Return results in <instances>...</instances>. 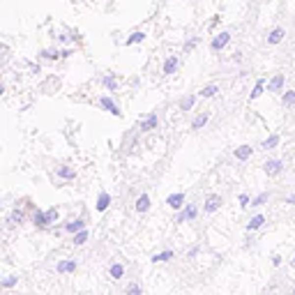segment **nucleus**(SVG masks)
<instances>
[{
	"mask_svg": "<svg viewBox=\"0 0 295 295\" xmlns=\"http://www.w3.org/2000/svg\"><path fill=\"white\" fill-rule=\"evenodd\" d=\"M39 55H42V58H49V60H55V58H60L62 53H60V51H51V49H46V51H42Z\"/></svg>",
	"mask_w": 295,
	"mask_h": 295,
	"instance_id": "obj_34",
	"label": "nucleus"
},
{
	"mask_svg": "<svg viewBox=\"0 0 295 295\" xmlns=\"http://www.w3.org/2000/svg\"><path fill=\"white\" fill-rule=\"evenodd\" d=\"M194 104H196V97H194V95H189V97H185L180 102V108H182V111H191V108H194Z\"/></svg>",
	"mask_w": 295,
	"mask_h": 295,
	"instance_id": "obj_29",
	"label": "nucleus"
},
{
	"mask_svg": "<svg viewBox=\"0 0 295 295\" xmlns=\"http://www.w3.org/2000/svg\"><path fill=\"white\" fill-rule=\"evenodd\" d=\"M217 92H219V88H217V85H215V83H210V85H205L203 90H201V97L210 99V97H215V95H217Z\"/></svg>",
	"mask_w": 295,
	"mask_h": 295,
	"instance_id": "obj_27",
	"label": "nucleus"
},
{
	"mask_svg": "<svg viewBox=\"0 0 295 295\" xmlns=\"http://www.w3.org/2000/svg\"><path fill=\"white\" fill-rule=\"evenodd\" d=\"M268 198H270V194H268V191H263V194H258L256 198H251V205H254V208H261V205L268 203Z\"/></svg>",
	"mask_w": 295,
	"mask_h": 295,
	"instance_id": "obj_30",
	"label": "nucleus"
},
{
	"mask_svg": "<svg viewBox=\"0 0 295 295\" xmlns=\"http://www.w3.org/2000/svg\"><path fill=\"white\" fill-rule=\"evenodd\" d=\"M263 171L270 175V178H277V175L284 171V161H281V159H268V161H265V166H263Z\"/></svg>",
	"mask_w": 295,
	"mask_h": 295,
	"instance_id": "obj_6",
	"label": "nucleus"
},
{
	"mask_svg": "<svg viewBox=\"0 0 295 295\" xmlns=\"http://www.w3.org/2000/svg\"><path fill=\"white\" fill-rule=\"evenodd\" d=\"M83 228H85V219H81V217H79V219L67 221V224L62 226V231H65V233H69V235H74V233H79V231H83Z\"/></svg>",
	"mask_w": 295,
	"mask_h": 295,
	"instance_id": "obj_8",
	"label": "nucleus"
},
{
	"mask_svg": "<svg viewBox=\"0 0 295 295\" xmlns=\"http://www.w3.org/2000/svg\"><path fill=\"white\" fill-rule=\"evenodd\" d=\"M291 295H295V286H293V293H291Z\"/></svg>",
	"mask_w": 295,
	"mask_h": 295,
	"instance_id": "obj_41",
	"label": "nucleus"
},
{
	"mask_svg": "<svg viewBox=\"0 0 295 295\" xmlns=\"http://www.w3.org/2000/svg\"><path fill=\"white\" fill-rule=\"evenodd\" d=\"M108 274H111V279H122V277H125V265L122 263H113L111 265V270H108Z\"/></svg>",
	"mask_w": 295,
	"mask_h": 295,
	"instance_id": "obj_23",
	"label": "nucleus"
},
{
	"mask_svg": "<svg viewBox=\"0 0 295 295\" xmlns=\"http://www.w3.org/2000/svg\"><path fill=\"white\" fill-rule=\"evenodd\" d=\"M32 226L39 228V231H46V228L51 226V224H49V219H46V210H39V208H35V210H32Z\"/></svg>",
	"mask_w": 295,
	"mask_h": 295,
	"instance_id": "obj_5",
	"label": "nucleus"
},
{
	"mask_svg": "<svg viewBox=\"0 0 295 295\" xmlns=\"http://www.w3.org/2000/svg\"><path fill=\"white\" fill-rule=\"evenodd\" d=\"M166 203L173 208V210H182L185 208V194L182 191H175V194H171V196L166 198Z\"/></svg>",
	"mask_w": 295,
	"mask_h": 295,
	"instance_id": "obj_10",
	"label": "nucleus"
},
{
	"mask_svg": "<svg viewBox=\"0 0 295 295\" xmlns=\"http://www.w3.org/2000/svg\"><path fill=\"white\" fill-rule=\"evenodd\" d=\"M145 37H148V35H145L143 30H136V32H132V35H129V37L125 39V46H134V44H141V42H143Z\"/></svg>",
	"mask_w": 295,
	"mask_h": 295,
	"instance_id": "obj_19",
	"label": "nucleus"
},
{
	"mask_svg": "<svg viewBox=\"0 0 295 295\" xmlns=\"http://www.w3.org/2000/svg\"><path fill=\"white\" fill-rule=\"evenodd\" d=\"M272 265H274V268H279V265H281V256H279V254L272 256Z\"/></svg>",
	"mask_w": 295,
	"mask_h": 295,
	"instance_id": "obj_38",
	"label": "nucleus"
},
{
	"mask_svg": "<svg viewBox=\"0 0 295 295\" xmlns=\"http://www.w3.org/2000/svg\"><path fill=\"white\" fill-rule=\"evenodd\" d=\"M198 217V208L196 205L187 203L185 208H182L180 212H178V217H175V224H185V221H194Z\"/></svg>",
	"mask_w": 295,
	"mask_h": 295,
	"instance_id": "obj_1",
	"label": "nucleus"
},
{
	"mask_svg": "<svg viewBox=\"0 0 295 295\" xmlns=\"http://www.w3.org/2000/svg\"><path fill=\"white\" fill-rule=\"evenodd\" d=\"M159 125V118H157V113H150L148 118H143L141 120V125H138V129L141 132H150V129H155Z\"/></svg>",
	"mask_w": 295,
	"mask_h": 295,
	"instance_id": "obj_12",
	"label": "nucleus"
},
{
	"mask_svg": "<svg viewBox=\"0 0 295 295\" xmlns=\"http://www.w3.org/2000/svg\"><path fill=\"white\" fill-rule=\"evenodd\" d=\"M263 224H265V217H263V215H254V217L249 219V224H247V231H258V228L263 226Z\"/></svg>",
	"mask_w": 295,
	"mask_h": 295,
	"instance_id": "obj_24",
	"label": "nucleus"
},
{
	"mask_svg": "<svg viewBox=\"0 0 295 295\" xmlns=\"http://www.w3.org/2000/svg\"><path fill=\"white\" fill-rule=\"evenodd\" d=\"M208 120H210V113H201L194 118V122H191V129H201L208 125Z\"/></svg>",
	"mask_w": 295,
	"mask_h": 295,
	"instance_id": "obj_26",
	"label": "nucleus"
},
{
	"mask_svg": "<svg viewBox=\"0 0 295 295\" xmlns=\"http://www.w3.org/2000/svg\"><path fill=\"white\" fill-rule=\"evenodd\" d=\"M284 35H286L284 28H272V30L268 32V44H279L281 39H284Z\"/></svg>",
	"mask_w": 295,
	"mask_h": 295,
	"instance_id": "obj_14",
	"label": "nucleus"
},
{
	"mask_svg": "<svg viewBox=\"0 0 295 295\" xmlns=\"http://www.w3.org/2000/svg\"><path fill=\"white\" fill-rule=\"evenodd\" d=\"M58 178H60V180H65V182H72L76 178L74 166H60V168H58Z\"/></svg>",
	"mask_w": 295,
	"mask_h": 295,
	"instance_id": "obj_17",
	"label": "nucleus"
},
{
	"mask_svg": "<svg viewBox=\"0 0 295 295\" xmlns=\"http://www.w3.org/2000/svg\"><path fill=\"white\" fill-rule=\"evenodd\" d=\"M125 293L127 295H141V284H129V286L125 288Z\"/></svg>",
	"mask_w": 295,
	"mask_h": 295,
	"instance_id": "obj_35",
	"label": "nucleus"
},
{
	"mask_svg": "<svg viewBox=\"0 0 295 295\" xmlns=\"http://www.w3.org/2000/svg\"><path fill=\"white\" fill-rule=\"evenodd\" d=\"M228 42H231V32H226V30H221L219 35H215V37H212V42H210V49L215 53H219L221 49H224V46L228 44Z\"/></svg>",
	"mask_w": 295,
	"mask_h": 295,
	"instance_id": "obj_4",
	"label": "nucleus"
},
{
	"mask_svg": "<svg viewBox=\"0 0 295 295\" xmlns=\"http://www.w3.org/2000/svg\"><path fill=\"white\" fill-rule=\"evenodd\" d=\"M265 85H268V83H265L263 79H258L256 85H254V88H251V92H249V99H258V97H261V95L265 92Z\"/></svg>",
	"mask_w": 295,
	"mask_h": 295,
	"instance_id": "obj_22",
	"label": "nucleus"
},
{
	"mask_svg": "<svg viewBox=\"0 0 295 295\" xmlns=\"http://www.w3.org/2000/svg\"><path fill=\"white\" fill-rule=\"evenodd\" d=\"M16 284H19V277L9 274V277H5V279H2V284H0V286H2V288H14Z\"/></svg>",
	"mask_w": 295,
	"mask_h": 295,
	"instance_id": "obj_32",
	"label": "nucleus"
},
{
	"mask_svg": "<svg viewBox=\"0 0 295 295\" xmlns=\"http://www.w3.org/2000/svg\"><path fill=\"white\" fill-rule=\"evenodd\" d=\"M251 152H254V148L251 145H240V148H235V159H240V161H247V159L251 157Z\"/></svg>",
	"mask_w": 295,
	"mask_h": 295,
	"instance_id": "obj_16",
	"label": "nucleus"
},
{
	"mask_svg": "<svg viewBox=\"0 0 295 295\" xmlns=\"http://www.w3.org/2000/svg\"><path fill=\"white\" fill-rule=\"evenodd\" d=\"M284 81H286V76H284V74L272 76V79L268 81V90H270V92H279L281 88H284Z\"/></svg>",
	"mask_w": 295,
	"mask_h": 295,
	"instance_id": "obj_13",
	"label": "nucleus"
},
{
	"mask_svg": "<svg viewBox=\"0 0 295 295\" xmlns=\"http://www.w3.org/2000/svg\"><path fill=\"white\" fill-rule=\"evenodd\" d=\"M58 217H60L58 208H49V210H46V219H49V224H55V221H58Z\"/></svg>",
	"mask_w": 295,
	"mask_h": 295,
	"instance_id": "obj_33",
	"label": "nucleus"
},
{
	"mask_svg": "<svg viewBox=\"0 0 295 295\" xmlns=\"http://www.w3.org/2000/svg\"><path fill=\"white\" fill-rule=\"evenodd\" d=\"M178 65H180V60H178V55H168L166 60H164V67H161V72L166 76L175 74V69H178Z\"/></svg>",
	"mask_w": 295,
	"mask_h": 295,
	"instance_id": "obj_11",
	"label": "nucleus"
},
{
	"mask_svg": "<svg viewBox=\"0 0 295 295\" xmlns=\"http://www.w3.org/2000/svg\"><path fill=\"white\" fill-rule=\"evenodd\" d=\"M198 251H201V247H191V249H189V258H194Z\"/></svg>",
	"mask_w": 295,
	"mask_h": 295,
	"instance_id": "obj_39",
	"label": "nucleus"
},
{
	"mask_svg": "<svg viewBox=\"0 0 295 295\" xmlns=\"http://www.w3.org/2000/svg\"><path fill=\"white\" fill-rule=\"evenodd\" d=\"M293 265H295V256H293Z\"/></svg>",
	"mask_w": 295,
	"mask_h": 295,
	"instance_id": "obj_42",
	"label": "nucleus"
},
{
	"mask_svg": "<svg viewBox=\"0 0 295 295\" xmlns=\"http://www.w3.org/2000/svg\"><path fill=\"white\" fill-rule=\"evenodd\" d=\"M134 208H136V212H141V215L148 212L150 210V196H148V194H141V196L136 198V205H134Z\"/></svg>",
	"mask_w": 295,
	"mask_h": 295,
	"instance_id": "obj_18",
	"label": "nucleus"
},
{
	"mask_svg": "<svg viewBox=\"0 0 295 295\" xmlns=\"http://www.w3.org/2000/svg\"><path fill=\"white\" fill-rule=\"evenodd\" d=\"M196 44H198V39L194 37V39H191V42H189V44L185 46V53H189V51H191V49H194V46H196Z\"/></svg>",
	"mask_w": 295,
	"mask_h": 295,
	"instance_id": "obj_37",
	"label": "nucleus"
},
{
	"mask_svg": "<svg viewBox=\"0 0 295 295\" xmlns=\"http://www.w3.org/2000/svg\"><path fill=\"white\" fill-rule=\"evenodd\" d=\"M221 203H224V198H221L219 194H210V196L205 198V203H203V212H205V215H212V212L219 210Z\"/></svg>",
	"mask_w": 295,
	"mask_h": 295,
	"instance_id": "obj_2",
	"label": "nucleus"
},
{
	"mask_svg": "<svg viewBox=\"0 0 295 295\" xmlns=\"http://www.w3.org/2000/svg\"><path fill=\"white\" fill-rule=\"evenodd\" d=\"M76 268H79V263H76L74 258H67V261H60V263L55 265V272L58 274H72V272H76Z\"/></svg>",
	"mask_w": 295,
	"mask_h": 295,
	"instance_id": "obj_7",
	"label": "nucleus"
},
{
	"mask_svg": "<svg viewBox=\"0 0 295 295\" xmlns=\"http://www.w3.org/2000/svg\"><path fill=\"white\" fill-rule=\"evenodd\" d=\"M171 258H173V249H164V251H159V254H155L150 261L152 263H166Z\"/></svg>",
	"mask_w": 295,
	"mask_h": 295,
	"instance_id": "obj_21",
	"label": "nucleus"
},
{
	"mask_svg": "<svg viewBox=\"0 0 295 295\" xmlns=\"http://www.w3.org/2000/svg\"><path fill=\"white\" fill-rule=\"evenodd\" d=\"M286 203H291V205H295V194H293V196H288V198H286Z\"/></svg>",
	"mask_w": 295,
	"mask_h": 295,
	"instance_id": "obj_40",
	"label": "nucleus"
},
{
	"mask_svg": "<svg viewBox=\"0 0 295 295\" xmlns=\"http://www.w3.org/2000/svg\"><path fill=\"white\" fill-rule=\"evenodd\" d=\"M238 203H240V208H247V205H251L249 194H240V196H238Z\"/></svg>",
	"mask_w": 295,
	"mask_h": 295,
	"instance_id": "obj_36",
	"label": "nucleus"
},
{
	"mask_svg": "<svg viewBox=\"0 0 295 295\" xmlns=\"http://www.w3.org/2000/svg\"><path fill=\"white\" fill-rule=\"evenodd\" d=\"M99 106L104 108V111H108L111 115H115V118H122V111H120V106L115 104L113 99L108 97V95H104V97H99Z\"/></svg>",
	"mask_w": 295,
	"mask_h": 295,
	"instance_id": "obj_3",
	"label": "nucleus"
},
{
	"mask_svg": "<svg viewBox=\"0 0 295 295\" xmlns=\"http://www.w3.org/2000/svg\"><path fill=\"white\" fill-rule=\"evenodd\" d=\"M88 235H90V233H88V228H83V231H79V233L72 235V242H74L76 247H81V244L88 242Z\"/></svg>",
	"mask_w": 295,
	"mask_h": 295,
	"instance_id": "obj_25",
	"label": "nucleus"
},
{
	"mask_svg": "<svg viewBox=\"0 0 295 295\" xmlns=\"http://www.w3.org/2000/svg\"><path fill=\"white\" fill-rule=\"evenodd\" d=\"M9 221H12V224H23V221H26V212L23 210H12Z\"/></svg>",
	"mask_w": 295,
	"mask_h": 295,
	"instance_id": "obj_28",
	"label": "nucleus"
},
{
	"mask_svg": "<svg viewBox=\"0 0 295 295\" xmlns=\"http://www.w3.org/2000/svg\"><path fill=\"white\" fill-rule=\"evenodd\" d=\"M281 104H284V106H293L295 104V90H286V92H284Z\"/></svg>",
	"mask_w": 295,
	"mask_h": 295,
	"instance_id": "obj_31",
	"label": "nucleus"
},
{
	"mask_svg": "<svg viewBox=\"0 0 295 295\" xmlns=\"http://www.w3.org/2000/svg\"><path fill=\"white\" fill-rule=\"evenodd\" d=\"M108 205H111V194H108V191H99L97 203H95V210L104 212V210H108Z\"/></svg>",
	"mask_w": 295,
	"mask_h": 295,
	"instance_id": "obj_9",
	"label": "nucleus"
},
{
	"mask_svg": "<svg viewBox=\"0 0 295 295\" xmlns=\"http://www.w3.org/2000/svg\"><path fill=\"white\" fill-rule=\"evenodd\" d=\"M279 141H281L279 134H270V136H268L263 143H261V148H263V150H272V148H277V145H279Z\"/></svg>",
	"mask_w": 295,
	"mask_h": 295,
	"instance_id": "obj_20",
	"label": "nucleus"
},
{
	"mask_svg": "<svg viewBox=\"0 0 295 295\" xmlns=\"http://www.w3.org/2000/svg\"><path fill=\"white\" fill-rule=\"evenodd\" d=\"M102 85H104L108 92H115V90H118V76H115V74H106L104 79H102Z\"/></svg>",
	"mask_w": 295,
	"mask_h": 295,
	"instance_id": "obj_15",
	"label": "nucleus"
}]
</instances>
